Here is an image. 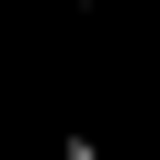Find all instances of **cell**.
<instances>
[{"label": "cell", "instance_id": "1", "mask_svg": "<svg viewBox=\"0 0 160 160\" xmlns=\"http://www.w3.org/2000/svg\"><path fill=\"white\" fill-rule=\"evenodd\" d=\"M57 160H103V149H92V137H69V149H57Z\"/></svg>", "mask_w": 160, "mask_h": 160}, {"label": "cell", "instance_id": "2", "mask_svg": "<svg viewBox=\"0 0 160 160\" xmlns=\"http://www.w3.org/2000/svg\"><path fill=\"white\" fill-rule=\"evenodd\" d=\"M149 12H160V0H149Z\"/></svg>", "mask_w": 160, "mask_h": 160}]
</instances>
